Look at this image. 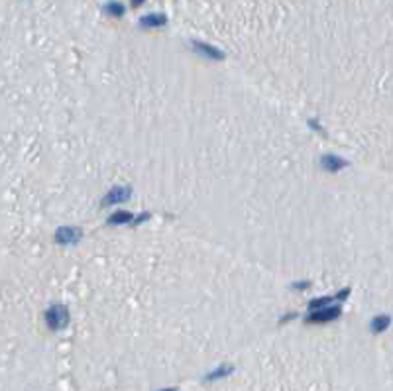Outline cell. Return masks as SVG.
<instances>
[{
  "mask_svg": "<svg viewBox=\"0 0 393 391\" xmlns=\"http://www.w3.org/2000/svg\"><path fill=\"white\" fill-rule=\"evenodd\" d=\"M323 167L327 171H340L346 167V162L336 158V155H327V158H323Z\"/></svg>",
  "mask_w": 393,
  "mask_h": 391,
  "instance_id": "5",
  "label": "cell"
},
{
  "mask_svg": "<svg viewBox=\"0 0 393 391\" xmlns=\"http://www.w3.org/2000/svg\"><path fill=\"white\" fill-rule=\"evenodd\" d=\"M340 315V309H323V310H317L310 315V323H327V321H332Z\"/></svg>",
  "mask_w": 393,
  "mask_h": 391,
  "instance_id": "4",
  "label": "cell"
},
{
  "mask_svg": "<svg viewBox=\"0 0 393 391\" xmlns=\"http://www.w3.org/2000/svg\"><path fill=\"white\" fill-rule=\"evenodd\" d=\"M134 216L130 214V212H126V210H118V212H114L112 216H110V222L112 224H126V222H130Z\"/></svg>",
  "mask_w": 393,
  "mask_h": 391,
  "instance_id": "6",
  "label": "cell"
},
{
  "mask_svg": "<svg viewBox=\"0 0 393 391\" xmlns=\"http://www.w3.org/2000/svg\"><path fill=\"white\" fill-rule=\"evenodd\" d=\"M55 238L59 244H73L77 242L79 238H81V230L75 228V226H65V228H59Z\"/></svg>",
  "mask_w": 393,
  "mask_h": 391,
  "instance_id": "2",
  "label": "cell"
},
{
  "mask_svg": "<svg viewBox=\"0 0 393 391\" xmlns=\"http://www.w3.org/2000/svg\"><path fill=\"white\" fill-rule=\"evenodd\" d=\"M69 323V310L63 307V305H53L47 309L45 312V325L51 329V330H61L65 329Z\"/></svg>",
  "mask_w": 393,
  "mask_h": 391,
  "instance_id": "1",
  "label": "cell"
},
{
  "mask_svg": "<svg viewBox=\"0 0 393 391\" xmlns=\"http://www.w3.org/2000/svg\"><path fill=\"white\" fill-rule=\"evenodd\" d=\"M132 2H134V6H138L140 2H144V0H132Z\"/></svg>",
  "mask_w": 393,
  "mask_h": 391,
  "instance_id": "10",
  "label": "cell"
},
{
  "mask_svg": "<svg viewBox=\"0 0 393 391\" xmlns=\"http://www.w3.org/2000/svg\"><path fill=\"white\" fill-rule=\"evenodd\" d=\"M195 45L201 49V53H205V55H208V57H212V59H222V53H220V51H216L214 47L205 45V43H195Z\"/></svg>",
  "mask_w": 393,
  "mask_h": 391,
  "instance_id": "8",
  "label": "cell"
},
{
  "mask_svg": "<svg viewBox=\"0 0 393 391\" xmlns=\"http://www.w3.org/2000/svg\"><path fill=\"white\" fill-rule=\"evenodd\" d=\"M162 24H165L164 16H147L142 20V26H145V28H155V26H162Z\"/></svg>",
  "mask_w": 393,
  "mask_h": 391,
  "instance_id": "7",
  "label": "cell"
},
{
  "mask_svg": "<svg viewBox=\"0 0 393 391\" xmlns=\"http://www.w3.org/2000/svg\"><path fill=\"white\" fill-rule=\"evenodd\" d=\"M387 327H389V317H385V315H383V317H377V319L373 321V330H375V332H381V330H385Z\"/></svg>",
  "mask_w": 393,
  "mask_h": 391,
  "instance_id": "9",
  "label": "cell"
},
{
  "mask_svg": "<svg viewBox=\"0 0 393 391\" xmlns=\"http://www.w3.org/2000/svg\"><path fill=\"white\" fill-rule=\"evenodd\" d=\"M130 199V189L128 187H116V189H112L106 197H104V201H103V205L104 206H108V205H116V203H124V201H128Z\"/></svg>",
  "mask_w": 393,
  "mask_h": 391,
  "instance_id": "3",
  "label": "cell"
}]
</instances>
